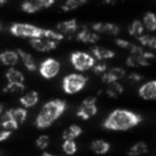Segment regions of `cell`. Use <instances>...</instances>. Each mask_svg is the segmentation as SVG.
<instances>
[{
	"label": "cell",
	"instance_id": "24",
	"mask_svg": "<svg viewBox=\"0 0 156 156\" xmlns=\"http://www.w3.org/2000/svg\"><path fill=\"white\" fill-rule=\"evenodd\" d=\"M83 133V129H81L80 126L78 125H71L66 128V129L63 132L62 134V138L64 140H74V139L77 138L79 135H81Z\"/></svg>",
	"mask_w": 156,
	"mask_h": 156
},
{
	"label": "cell",
	"instance_id": "9",
	"mask_svg": "<svg viewBox=\"0 0 156 156\" xmlns=\"http://www.w3.org/2000/svg\"><path fill=\"white\" fill-rule=\"evenodd\" d=\"M154 58V54L151 51L145 55H129L126 59V64L130 67H139L149 65L150 60Z\"/></svg>",
	"mask_w": 156,
	"mask_h": 156
},
{
	"label": "cell",
	"instance_id": "23",
	"mask_svg": "<svg viewBox=\"0 0 156 156\" xmlns=\"http://www.w3.org/2000/svg\"><path fill=\"white\" fill-rule=\"evenodd\" d=\"M91 150L96 154H105L110 150V144L105 140H94L90 144Z\"/></svg>",
	"mask_w": 156,
	"mask_h": 156
},
{
	"label": "cell",
	"instance_id": "35",
	"mask_svg": "<svg viewBox=\"0 0 156 156\" xmlns=\"http://www.w3.org/2000/svg\"><path fill=\"white\" fill-rule=\"evenodd\" d=\"M127 79L129 83H139V81L142 80L143 77H142V75H140V74H138V73H130L129 75H128Z\"/></svg>",
	"mask_w": 156,
	"mask_h": 156
},
{
	"label": "cell",
	"instance_id": "27",
	"mask_svg": "<svg viewBox=\"0 0 156 156\" xmlns=\"http://www.w3.org/2000/svg\"><path fill=\"white\" fill-rule=\"evenodd\" d=\"M24 91H25L24 83H8V85L3 88V92H5V93L12 94V95L22 94Z\"/></svg>",
	"mask_w": 156,
	"mask_h": 156
},
{
	"label": "cell",
	"instance_id": "21",
	"mask_svg": "<svg viewBox=\"0 0 156 156\" xmlns=\"http://www.w3.org/2000/svg\"><path fill=\"white\" fill-rule=\"evenodd\" d=\"M20 102L25 108H30L33 107L37 102H39V93L37 91H30L23 95L20 98Z\"/></svg>",
	"mask_w": 156,
	"mask_h": 156
},
{
	"label": "cell",
	"instance_id": "4",
	"mask_svg": "<svg viewBox=\"0 0 156 156\" xmlns=\"http://www.w3.org/2000/svg\"><path fill=\"white\" fill-rule=\"evenodd\" d=\"M87 83V77L80 74H69L63 78L62 87L65 93L74 94L83 90Z\"/></svg>",
	"mask_w": 156,
	"mask_h": 156
},
{
	"label": "cell",
	"instance_id": "32",
	"mask_svg": "<svg viewBox=\"0 0 156 156\" xmlns=\"http://www.w3.org/2000/svg\"><path fill=\"white\" fill-rule=\"evenodd\" d=\"M62 149L65 154L73 155L77 151V145H76V142L74 140H64V142L62 144Z\"/></svg>",
	"mask_w": 156,
	"mask_h": 156
},
{
	"label": "cell",
	"instance_id": "10",
	"mask_svg": "<svg viewBox=\"0 0 156 156\" xmlns=\"http://www.w3.org/2000/svg\"><path fill=\"white\" fill-rule=\"evenodd\" d=\"M91 29L95 33H102V34L115 35L120 32V28L118 25L111 24V23H96L93 24Z\"/></svg>",
	"mask_w": 156,
	"mask_h": 156
},
{
	"label": "cell",
	"instance_id": "11",
	"mask_svg": "<svg viewBox=\"0 0 156 156\" xmlns=\"http://www.w3.org/2000/svg\"><path fill=\"white\" fill-rule=\"evenodd\" d=\"M30 44L34 49L37 51H50V50L55 49L58 46V42L51 41V40L47 39H32L30 40Z\"/></svg>",
	"mask_w": 156,
	"mask_h": 156
},
{
	"label": "cell",
	"instance_id": "14",
	"mask_svg": "<svg viewBox=\"0 0 156 156\" xmlns=\"http://www.w3.org/2000/svg\"><path fill=\"white\" fill-rule=\"evenodd\" d=\"M76 37L83 43H96L100 40V35L93 30H90L87 27H83L79 31L76 32Z\"/></svg>",
	"mask_w": 156,
	"mask_h": 156
},
{
	"label": "cell",
	"instance_id": "6",
	"mask_svg": "<svg viewBox=\"0 0 156 156\" xmlns=\"http://www.w3.org/2000/svg\"><path fill=\"white\" fill-rule=\"evenodd\" d=\"M96 112H98L96 98L92 96V98H88L83 101L77 110V115L83 120H88L94 115H96Z\"/></svg>",
	"mask_w": 156,
	"mask_h": 156
},
{
	"label": "cell",
	"instance_id": "20",
	"mask_svg": "<svg viewBox=\"0 0 156 156\" xmlns=\"http://www.w3.org/2000/svg\"><path fill=\"white\" fill-rule=\"evenodd\" d=\"M0 62H2L8 66H13L18 62V55L14 50H5L0 54Z\"/></svg>",
	"mask_w": 156,
	"mask_h": 156
},
{
	"label": "cell",
	"instance_id": "26",
	"mask_svg": "<svg viewBox=\"0 0 156 156\" xmlns=\"http://www.w3.org/2000/svg\"><path fill=\"white\" fill-rule=\"evenodd\" d=\"M138 42L141 44L142 46L145 47H149L151 49H155L156 48V39L154 35L152 34H142L139 37H137Z\"/></svg>",
	"mask_w": 156,
	"mask_h": 156
},
{
	"label": "cell",
	"instance_id": "39",
	"mask_svg": "<svg viewBox=\"0 0 156 156\" xmlns=\"http://www.w3.org/2000/svg\"><path fill=\"white\" fill-rule=\"evenodd\" d=\"M2 111H3V105H2V104H0V115L2 113Z\"/></svg>",
	"mask_w": 156,
	"mask_h": 156
},
{
	"label": "cell",
	"instance_id": "28",
	"mask_svg": "<svg viewBox=\"0 0 156 156\" xmlns=\"http://www.w3.org/2000/svg\"><path fill=\"white\" fill-rule=\"evenodd\" d=\"M86 3H87L86 0H69V1H66V2L61 5V10L64 12H69L80 8L81 5H85Z\"/></svg>",
	"mask_w": 156,
	"mask_h": 156
},
{
	"label": "cell",
	"instance_id": "33",
	"mask_svg": "<svg viewBox=\"0 0 156 156\" xmlns=\"http://www.w3.org/2000/svg\"><path fill=\"white\" fill-rule=\"evenodd\" d=\"M49 137L47 136V135H42V136H40L39 138L37 139V147H39V149L41 150H45L46 147L49 145Z\"/></svg>",
	"mask_w": 156,
	"mask_h": 156
},
{
	"label": "cell",
	"instance_id": "30",
	"mask_svg": "<svg viewBox=\"0 0 156 156\" xmlns=\"http://www.w3.org/2000/svg\"><path fill=\"white\" fill-rule=\"evenodd\" d=\"M143 27L147 29L149 31H155L156 29V17L152 12H147L143 17Z\"/></svg>",
	"mask_w": 156,
	"mask_h": 156
},
{
	"label": "cell",
	"instance_id": "17",
	"mask_svg": "<svg viewBox=\"0 0 156 156\" xmlns=\"http://www.w3.org/2000/svg\"><path fill=\"white\" fill-rule=\"evenodd\" d=\"M115 43L119 47H122L124 49H127L128 51L130 52V55H145L147 50L144 49L143 47L139 45H136L134 43H130V42L126 41V40H122V39H117L115 40Z\"/></svg>",
	"mask_w": 156,
	"mask_h": 156
},
{
	"label": "cell",
	"instance_id": "37",
	"mask_svg": "<svg viewBox=\"0 0 156 156\" xmlns=\"http://www.w3.org/2000/svg\"><path fill=\"white\" fill-rule=\"evenodd\" d=\"M42 156H62V155H55V154H50V153H48V152H44V153L42 154Z\"/></svg>",
	"mask_w": 156,
	"mask_h": 156
},
{
	"label": "cell",
	"instance_id": "40",
	"mask_svg": "<svg viewBox=\"0 0 156 156\" xmlns=\"http://www.w3.org/2000/svg\"><path fill=\"white\" fill-rule=\"evenodd\" d=\"M0 30H1V23H0Z\"/></svg>",
	"mask_w": 156,
	"mask_h": 156
},
{
	"label": "cell",
	"instance_id": "18",
	"mask_svg": "<svg viewBox=\"0 0 156 156\" xmlns=\"http://www.w3.org/2000/svg\"><path fill=\"white\" fill-rule=\"evenodd\" d=\"M16 52H17V55H18V58L22 59L23 63L25 64V66H26V69H28V71L33 72L37 69V64H35L34 59H33V57L31 56L29 52L25 51V50H23V49H17Z\"/></svg>",
	"mask_w": 156,
	"mask_h": 156
},
{
	"label": "cell",
	"instance_id": "13",
	"mask_svg": "<svg viewBox=\"0 0 156 156\" xmlns=\"http://www.w3.org/2000/svg\"><path fill=\"white\" fill-rule=\"evenodd\" d=\"M27 118V110L25 108H13L5 111L2 115V119H9L15 122L16 124H22Z\"/></svg>",
	"mask_w": 156,
	"mask_h": 156
},
{
	"label": "cell",
	"instance_id": "1",
	"mask_svg": "<svg viewBox=\"0 0 156 156\" xmlns=\"http://www.w3.org/2000/svg\"><path fill=\"white\" fill-rule=\"evenodd\" d=\"M141 122V117L126 109H115L106 118L103 126L111 130H127Z\"/></svg>",
	"mask_w": 156,
	"mask_h": 156
},
{
	"label": "cell",
	"instance_id": "8",
	"mask_svg": "<svg viewBox=\"0 0 156 156\" xmlns=\"http://www.w3.org/2000/svg\"><path fill=\"white\" fill-rule=\"evenodd\" d=\"M55 3L54 0H32V1H26L22 3V9L26 13H35L43 9L51 7Z\"/></svg>",
	"mask_w": 156,
	"mask_h": 156
},
{
	"label": "cell",
	"instance_id": "15",
	"mask_svg": "<svg viewBox=\"0 0 156 156\" xmlns=\"http://www.w3.org/2000/svg\"><path fill=\"white\" fill-rule=\"evenodd\" d=\"M57 29H58L59 33L62 34L63 37L64 35H72L77 32L78 30L77 22H76V20H69L62 23H59L57 25Z\"/></svg>",
	"mask_w": 156,
	"mask_h": 156
},
{
	"label": "cell",
	"instance_id": "29",
	"mask_svg": "<svg viewBox=\"0 0 156 156\" xmlns=\"http://www.w3.org/2000/svg\"><path fill=\"white\" fill-rule=\"evenodd\" d=\"M147 152V145L144 142H137L128 150L129 156H140Z\"/></svg>",
	"mask_w": 156,
	"mask_h": 156
},
{
	"label": "cell",
	"instance_id": "16",
	"mask_svg": "<svg viewBox=\"0 0 156 156\" xmlns=\"http://www.w3.org/2000/svg\"><path fill=\"white\" fill-rule=\"evenodd\" d=\"M139 95L143 100H154L156 96V81H147L141 86L139 89Z\"/></svg>",
	"mask_w": 156,
	"mask_h": 156
},
{
	"label": "cell",
	"instance_id": "2",
	"mask_svg": "<svg viewBox=\"0 0 156 156\" xmlns=\"http://www.w3.org/2000/svg\"><path fill=\"white\" fill-rule=\"evenodd\" d=\"M10 31L13 35L20 37H28V39H47L51 41L59 42L63 40V35L59 32L49 29L39 28L30 24H24V23H14L10 28Z\"/></svg>",
	"mask_w": 156,
	"mask_h": 156
},
{
	"label": "cell",
	"instance_id": "22",
	"mask_svg": "<svg viewBox=\"0 0 156 156\" xmlns=\"http://www.w3.org/2000/svg\"><path fill=\"white\" fill-rule=\"evenodd\" d=\"M5 77H7L8 83H24L25 77L23 75L22 72L17 71V69L10 67L5 73Z\"/></svg>",
	"mask_w": 156,
	"mask_h": 156
},
{
	"label": "cell",
	"instance_id": "7",
	"mask_svg": "<svg viewBox=\"0 0 156 156\" xmlns=\"http://www.w3.org/2000/svg\"><path fill=\"white\" fill-rule=\"evenodd\" d=\"M60 71V63L54 58H48L44 60L40 65V73L46 79L54 78Z\"/></svg>",
	"mask_w": 156,
	"mask_h": 156
},
{
	"label": "cell",
	"instance_id": "12",
	"mask_svg": "<svg viewBox=\"0 0 156 156\" xmlns=\"http://www.w3.org/2000/svg\"><path fill=\"white\" fill-rule=\"evenodd\" d=\"M126 75L125 71L121 67H113V69H107L106 73L102 75V80L106 83H118L120 79L124 78Z\"/></svg>",
	"mask_w": 156,
	"mask_h": 156
},
{
	"label": "cell",
	"instance_id": "19",
	"mask_svg": "<svg viewBox=\"0 0 156 156\" xmlns=\"http://www.w3.org/2000/svg\"><path fill=\"white\" fill-rule=\"evenodd\" d=\"M91 50L94 58H96L98 60H107V59H111L115 57V52L112 50L102 47V46H94L91 48Z\"/></svg>",
	"mask_w": 156,
	"mask_h": 156
},
{
	"label": "cell",
	"instance_id": "34",
	"mask_svg": "<svg viewBox=\"0 0 156 156\" xmlns=\"http://www.w3.org/2000/svg\"><path fill=\"white\" fill-rule=\"evenodd\" d=\"M93 71H94V73L98 74V75H103V74L106 73L107 65L103 62H100V63H98V64H94L93 65Z\"/></svg>",
	"mask_w": 156,
	"mask_h": 156
},
{
	"label": "cell",
	"instance_id": "3",
	"mask_svg": "<svg viewBox=\"0 0 156 156\" xmlns=\"http://www.w3.org/2000/svg\"><path fill=\"white\" fill-rule=\"evenodd\" d=\"M66 109V103L61 100H52L47 102L37 115L35 125L39 128L49 127Z\"/></svg>",
	"mask_w": 156,
	"mask_h": 156
},
{
	"label": "cell",
	"instance_id": "25",
	"mask_svg": "<svg viewBox=\"0 0 156 156\" xmlns=\"http://www.w3.org/2000/svg\"><path fill=\"white\" fill-rule=\"evenodd\" d=\"M123 86L120 83H109L106 88V94L107 96L111 98H117L118 96H120L123 92Z\"/></svg>",
	"mask_w": 156,
	"mask_h": 156
},
{
	"label": "cell",
	"instance_id": "5",
	"mask_svg": "<svg viewBox=\"0 0 156 156\" xmlns=\"http://www.w3.org/2000/svg\"><path fill=\"white\" fill-rule=\"evenodd\" d=\"M71 62L77 71H86L95 64V60L92 56L83 51H75L71 55Z\"/></svg>",
	"mask_w": 156,
	"mask_h": 156
},
{
	"label": "cell",
	"instance_id": "36",
	"mask_svg": "<svg viewBox=\"0 0 156 156\" xmlns=\"http://www.w3.org/2000/svg\"><path fill=\"white\" fill-rule=\"evenodd\" d=\"M11 133L12 132L3 129V128L0 126V141H3V140H5V139L9 138V137L11 136Z\"/></svg>",
	"mask_w": 156,
	"mask_h": 156
},
{
	"label": "cell",
	"instance_id": "31",
	"mask_svg": "<svg viewBox=\"0 0 156 156\" xmlns=\"http://www.w3.org/2000/svg\"><path fill=\"white\" fill-rule=\"evenodd\" d=\"M129 34L133 35V37H139L140 35H142L143 31H144V27H143L142 23L140 20H134L132 23L129 27Z\"/></svg>",
	"mask_w": 156,
	"mask_h": 156
},
{
	"label": "cell",
	"instance_id": "38",
	"mask_svg": "<svg viewBox=\"0 0 156 156\" xmlns=\"http://www.w3.org/2000/svg\"><path fill=\"white\" fill-rule=\"evenodd\" d=\"M5 3H7L5 0H0V5H5Z\"/></svg>",
	"mask_w": 156,
	"mask_h": 156
}]
</instances>
